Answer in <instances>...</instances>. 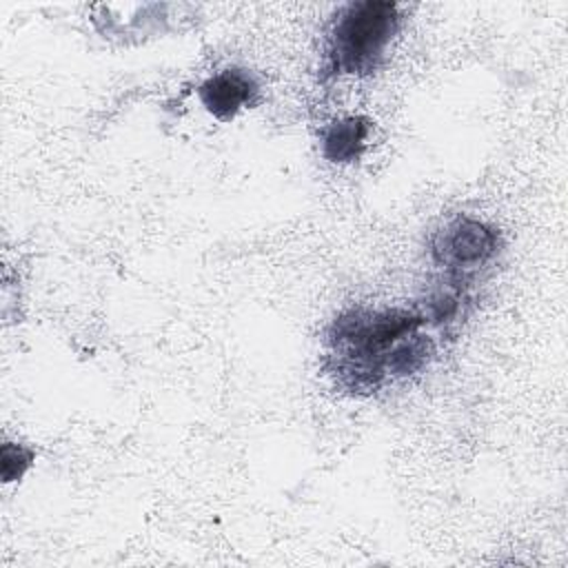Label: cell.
<instances>
[{"label":"cell","mask_w":568,"mask_h":568,"mask_svg":"<svg viewBox=\"0 0 568 568\" xmlns=\"http://www.w3.org/2000/svg\"><path fill=\"white\" fill-rule=\"evenodd\" d=\"M428 315L406 308H348L328 326V371L337 386L353 395H371L388 379L390 351L419 331Z\"/></svg>","instance_id":"6da1fadb"},{"label":"cell","mask_w":568,"mask_h":568,"mask_svg":"<svg viewBox=\"0 0 568 568\" xmlns=\"http://www.w3.org/2000/svg\"><path fill=\"white\" fill-rule=\"evenodd\" d=\"M402 24L399 4L362 0L346 4L326 38L324 78L368 75L386 58Z\"/></svg>","instance_id":"7a4b0ae2"},{"label":"cell","mask_w":568,"mask_h":568,"mask_svg":"<svg viewBox=\"0 0 568 568\" xmlns=\"http://www.w3.org/2000/svg\"><path fill=\"white\" fill-rule=\"evenodd\" d=\"M501 246L504 242L495 226L468 215H457L433 233L430 257L448 273L450 282L459 286L488 266L499 255Z\"/></svg>","instance_id":"3957f363"},{"label":"cell","mask_w":568,"mask_h":568,"mask_svg":"<svg viewBox=\"0 0 568 568\" xmlns=\"http://www.w3.org/2000/svg\"><path fill=\"white\" fill-rule=\"evenodd\" d=\"M202 106L220 122L235 120L244 109L260 102L262 87L260 80L242 67H226L209 75L195 89Z\"/></svg>","instance_id":"277c9868"},{"label":"cell","mask_w":568,"mask_h":568,"mask_svg":"<svg viewBox=\"0 0 568 568\" xmlns=\"http://www.w3.org/2000/svg\"><path fill=\"white\" fill-rule=\"evenodd\" d=\"M371 120L364 115L335 118L322 131V155L335 164L357 162L371 138Z\"/></svg>","instance_id":"5b68a950"},{"label":"cell","mask_w":568,"mask_h":568,"mask_svg":"<svg viewBox=\"0 0 568 568\" xmlns=\"http://www.w3.org/2000/svg\"><path fill=\"white\" fill-rule=\"evenodd\" d=\"M36 453L24 446V444H16V442H4L2 444V455H0V466H2V481L11 484L16 479H20L33 464Z\"/></svg>","instance_id":"8992f818"}]
</instances>
